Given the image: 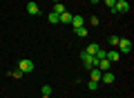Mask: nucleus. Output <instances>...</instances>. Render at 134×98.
I'll return each mask as SVG.
<instances>
[{"label":"nucleus","instance_id":"nucleus-1","mask_svg":"<svg viewBox=\"0 0 134 98\" xmlns=\"http://www.w3.org/2000/svg\"><path fill=\"white\" fill-rule=\"evenodd\" d=\"M81 60L85 62L87 69H94V67H98V58H96V56H90V54H85V51H81Z\"/></svg>","mask_w":134,"mask_h":98},{"label":"nucleus","instance_id":"nucleus-2","mask_svg":"<svg viewBox=\"0 0 134 98\" xmlns=\"http://www.w3.org/2000/svg\"><path fill=\"white\" fill-rule=\"evenodd\" d=\"M119 54H130L132 51V42L127 40V38H119Z\"/></svg>","mask_w":134,"mask_h":98},{"label":"nucleus","instance_id":"nucleus-3","mask_svg":"<svg viewBox=\"0 0 134 98\" xmlns=\"http://www.w3.org/2000/svg\"><path fill=\"white\" fill-rule=\"evenodd\" d=\"M18 71H23V74H29V71H34V62L29 60V58H23V60L18 62Z\"/></svg>","mask_w":134,"mask_h":98},{"label":"nucleus","instance_id":"nucleus-4","mask_svg":"<svg viewBox=\"0 0 134 98\" xmlns=\"http://www.w3.org/2000/svg\"><path fill=\"white\" fill-rule=\"evenodd\" d=\"M127 9H130V2H127V0H116V5H114V14H125Z\"/></svg>","mask_w":134,"mask_h":98},{"label":"nucleus","instance_id":"nucleus-5","mask_svg":"<svg viewBox=\"0 0 134 98\" xmlns=\"http://www.w3.org/2000/svg\"><path fill=\"white\" fill-rule=\"evenodd\" d=\"M27 14H31V16H36V14H40V7H38V2H27Z\"/></svg>","mask_w":134,"mask_h":98},{"label":"nucleus","instance_id":"nucleus-6","mask_svg":"<svg viewBox=\"0 0 134 98\" xmlns=\"http://www.w3.org/2000/svg\"><path fill=\"white\" fill-rule=\"evenodd\" d=\"M72 25H74V29L76 27H85V18H83V16H72Z\"/></svg>","mask_w":134,"mask_h":98},{"label":"nucleus","instance_id":"nucleus-7","mask_svg":"<svg viewBox=\"0 0 134 98\" xmlns=\"http://www.w3.org/2000/svg\"><path fill=\"white\" fill-rule=\"evenodd\" d=\"M98 49H100V47L96 45V42H92V45H87L85 49H83V51H85V54H90V56H96V51H98Z\"/></svg>","mask_w":134,"mask_h":98},{"label":"nucleus","instance_id":"nucleus-8","mask_svg":"<svg viewBox=\"0 0 134 98\" xmlns=\"http://www.w3.org/2000/svg\"><path fill=\"white\" fill-rule=\"evenodd\" d=\"M110 67H112V62L107 60V58H103V60H98V67H96V69H100V71H110Z\"/></svg>","mask_w":134,"mask_h":98},{"label":"nucleus","instance_id":"nucleus-9","mask_svg":"<svg viewBox=\"0 0 134 98\" xmlns=\"http://www.w3.org/2000/svg\"><path fill=\"white\" fill-rule=\"evenodd\" d=\"M105 58H107V60H110V62H116V60H119V58H121V54L112 49V51H107V54H105Z\"/></svg>","mask_w":134,"mask_h":98},{"label":"nucleus","instance_id":"nucleus-10","mask_svg":"<svg viewBox=\"0 0 134 98\" xmlns=\"http://www.w3.org/2000/svg\"><path fill=\"white\" fill-rule=\"evenodd\" d=\"M100 80H103V83H114V74H110V71H103V74H100Z\"/></svg>","mask_w":134,"mask_h":98},{"label":"nucleus","instance_id":"nucleus-11","mask_svg":"<svg viewBox=\"0 0 134 98\" xmlns=\"http://www.w3.org/2000/svg\"><path fill=\"white\" fill-rule=\"evenodd\" d=\"M90 71H92V80H94V83H100V74H103V71L96 69V67H94V69H90Z\"/></svg>","mask_w":134,"mask_h":98},{"label":"nucleus","instance_id":"nucleus-12","mask_svg":"<svg viewBox=\"0 0 134 98\" xmlns=\"http://www.w3.org/2000/svg\"><path fill=\"white\" fill-rule=\"evenodd\" d=\"M58 22H72V14H69V11H63L60 18H58Z\"/></svg>","mask_w":134,"mask_h":98},{"label":"nucleus","instance_id":"nucleus-13","mask_svg":"<svg viewBox=\"0 0 134 98\" xmlns=\"http://www.w3.org/2000/svg\"><path fill=\"white\" fill-rule=\"evenodd\" d=\"M74 31H76V36H87V33H90V31H87V27H76V29H74Z\"/></svg>","mask_w":134,"mask_h":98},{"label":"nucleus","instance_id":"nucleus-14","mask_svg":"<svg viewBox=\"0 0 134 98\" xmlns=\"http://www.w3.org/2000/svg\"><path fill=\"white\" fill-rule=\"evenodd\" d=\"M52 11H54V14H58V16H60L63 11H65V7H63L60 2H56V5H54V9H52Z\"/></svg>","mask_w":134,"mask_h":98},{"label":"nucleus","instance_id":"nucleus-15","mask_svg":"<svg viewBox=\"0 0 134 98\" xmlns=\"http://www.w3.org/2000/svg\"><path fill=\"white\" fill-rule=\"evenodd\" d=\"M58 18H60V16H58V14H54V11H52L49 16H47V20H49L52 25H56V22H58Z\"/></svg>","mask_w":134,"mask_h":98},{"label":"nucleus","instance_id":"nucleus-16","mask_svg":"<svg viewBox=\"0 0 134 98\" xmlns=\"http://www.w3.org/2000/svg\"><path fill=\"white\" fill-rule=\"evenodd\" d=\"M87 89H92V91H96V89H98V83H94V80H90V83H87Z\"/></svg>","mask_w":134,"mask_h":98},{"label":"nucleus","instance_id":"nucleus-17","mask_svg":"<svg viewBox=\"0 0 134 98\" xmlns=\"http://www.w3.org/2000/svg\"><path fill=\"white\" fill-rule=\"evenodd\" d=\"M110 45H112V47L119 45V36H114V33H112V36H110Z\"/></svg>","mask_w":134,"mask_h":98},{"label":"nucleus","instance_id":"nucleus-18","mask_svg":"<svg viewBox=\"0 0 134 98\" xmlns=\"http://www.w3.org/2000/svg\"><path fill=\"white\" fill-rule=\"evenodd\" d=\"M103 2H105V5L112 9V14H114V5H116V0H103Z\"/></svg>","mask_w":134,"mask_h":98},{"label":"nucleus","instance_id":"nucleus-19","mask_svg":"<svg viewBox=\"0 0 134 98\" xmlns=\"http://www.w3.org/2000/svg\"><path fill=\"white\" fill-rule=\"evenodd\" d=\"M105 49H98V51H96V58H98V60H103V58H105Z\"/></svg>","mask_w":134,"mask_h":98},{"label":"nucleus","instance_id":"nucleus-20","mask_svg":"<svg viewBox=\"0 0 134 98\" xmlns=\"http://www.w3.org/2000/svg\"><path fill=\"white\" fill-rule=\"evenodd\" d=\"M49 94H52V87L49 85H43V96H49Z\"/></svg>","mask_w":134,"mask_h":98},{"label":"nucleus","instance_id":"nucleus-21","mask_svg":"<svg viewBox=\"0 0 134 98\" xmlns=\"http://www.w3.org/2000/svg\"><path fill=\"white\" fill-rule=\"evenodd\" d=\"M90 2H92V5H98V2H100V0H90Z\"/></svg>","mask_w":134,"mask_h":98},{"label":"nucleus","instance_id":"nucleus-22","mask_svg":"<svg viewBox=\"0 0 134 98\" xmlns=\"http://www.w3.org/2000/svg\"><path fill=\"white\" fill-rule=\"evenodd\" d=\"M54 2H60V0H54Z\"/></svg>","mask_w":134,"mask_h":98},{"label":"nucleus","instance_id":"nucleus-23","mask_svg":"<svg viewBox=\"0 0 134 98\" xmlns=\"http://www.w3.org/2000/svg\"><path fill=\"white\" fill-rule=\"evenodd\" d=\"M43 98H49V96H43Z\"/></svg>","mask_w":134,"mask_h":98}]
</instances>
